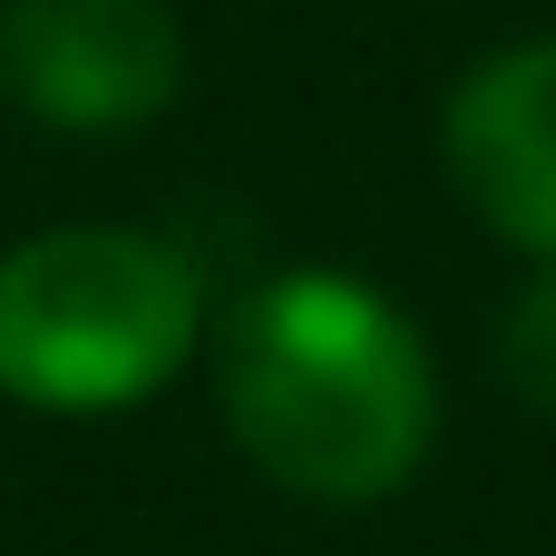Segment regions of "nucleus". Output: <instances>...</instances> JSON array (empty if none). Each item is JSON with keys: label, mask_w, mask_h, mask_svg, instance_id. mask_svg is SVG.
Masks as SVG:
<instances>
[{"label": "nucleus", "mask_w": 556, "mask_h": 556, "mask_svg": "<svg viewBox=\"0 0 556 556\" xmlns=\"http://www.w3.org/2000/svg\"><path fill=\"white\" fill-rule=\"evenodd\" d=\"M205 342L225 440L283 498L381 508L420 479L440 440V362L381 283L342 264H283L244 283Z\"/></svg>", "instance_id": "f257e3e1"}, {"label": "nucleus", "mask_w": 556, "mask_h": 556, "mask_svg": "<svg viewBox=\"0 0 556 556\" xmlns=\"http://www.w3.org/2000/svg\"><path fill=\"white\" fill-rule=\"evenodd\" d=\"M205 332L195 254L147 225H49L0 254V401L39 420H117L156 401Z\"/></svg>", "instance_id": "f03ea898"}, {"label": "nucleus", "mask_w": 556, "mask_h": 556, "mask_svg": "<svg viewBox=\"0 0 556 556\" xmlns=\"http://www.w3.org/2000/svg\"><path fill=\"white\" fill-rule=\"evenodd\" d=\"M0 88L20 117H39L59 137H127L176 108L186 29L166 0H10Z\"/></svg>", "instance_id": "7ed1b4c3"}, {"label": "nucleus", "mask_w": 556, "mask_h": 556, "mask_svg": "<svg viewBox=\"0 0 556 556\" xmlns=\"http://www.w3.org/2000/svg\"><path fill=\"white\" fill-rule=\"evenodd\" d=\"M440 156L479 225L518 244L538 274H556V29L489 49L440 117Z\"/></svg>", "instance_id": "20e7f679"}, {"label": "nucleus", "mask_w": 556, "mask_h": 556, "mask_svg": "<svg viewBox=\"0 0 556 556\" xmlns=\"http://www.w3.org/2000/svg\"><path fill=\"white\" fill-rule=\"evenodd\" d=\"M498 371L528 410H556V274H538L518 303H508V332H498Z\"/></svg>", "instance_id": "39448f33"}]
</instances>
